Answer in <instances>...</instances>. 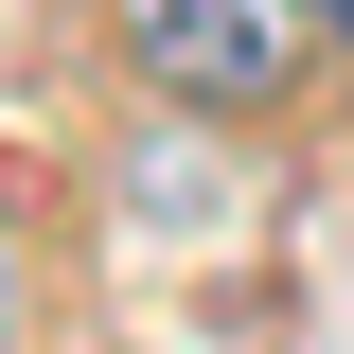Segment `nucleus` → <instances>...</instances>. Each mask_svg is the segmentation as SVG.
<instances>
[{
	"mask_svg": "<svg viewBox=\"0 0 354 354\" xmlns=\"http://www.w3.org/2000/svg\"><path fill=\"white\" fill-rule=\"evenodd\" d=\"M106 36H124V71L177 88V106H266V88L301 71L319 0H106Z\"/></svg>",
	"mask_w": 354,
	"mask_h": 354,
	"instance_id": "f257e3e1",
	"label": "nucleus"
}]
</instances>
